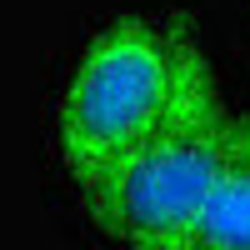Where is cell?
Wrapping results in <instances>:
<instances>
[{
	"label": "cell",
	"instance_id": "obj_1",
	"mask_svg": "<svg viewBox=\"0 0 250 250\" xmlns=\"http://www.w3.org/2000/svg\"><path fill=\"white\" fill-rule=\"evenodd\" d=\"M205 110H220V90L195 35L170 20L120 15L95 30L60 90L55 155L80 190H90Z\"/></svg>",
	"mask_w": 250,
	"mask_h": 250
},
{
	"label": "cell",
	"instance_id": "obj_2",
	"mask_svg": "<svg viewBox=\"0 0 250 250\" xmlns=\"http://www.w3.org/2000/svg\"><path fill=\"white\" fill-rule=\"evenodd\" d=\"M230 110H205L85 190L95 230L120 250H195Z\"/></svg>",
	"mask_w": 250,
	"mask_h": 250
},
{
	"label": "cell",
	"instance_id": "obj_3",
	"mask_svg": "<svg viewBox=\"0 0 250 250\" xmlns=\"http://www.w3.org/2000/svg\"><path fill=\"white\" fill-rule=\"evenodd\" d=\"M195 250H250V115H225L210 200L195 225Z\"/></svg>",
	"mask_w": 250,
	"mask_h": 250
}]
</instances>
